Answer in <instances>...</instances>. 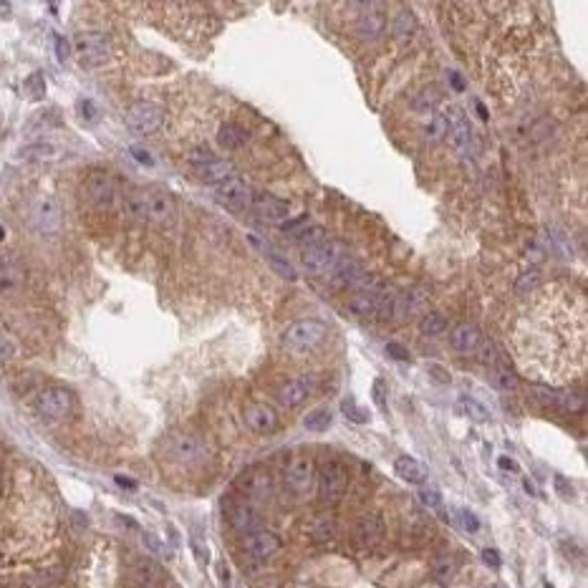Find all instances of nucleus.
<instances>
[{
    "label": "nucleus",
    "instance_id": "nucleus-57",
    "mask_svg": "<svg viewBox=\"0 0 588 588\" xmlns=\"http://www.w3.org/2000/svg\"><path fill=\"white\" fill-rule=\"evenodd\" d=\"M449 81H452V86H455L457 91H465V81L460 78V74H452V76H449Z\"/></svg>",
    "mask_w": 588,
    "mask_h": 588
},
{
    "label": "nucleus",
    "instance_id": "nucleus-28",
    "mask_svg": "<svg viewBox=\"0 0 588 588\" xmlns=\"http://www.w3.org/2000/svg\"><path fill=\"white\" fill-rule=\"evenodd\" d=\"M20 159H53L56 157V146L48 142H36V144L20 146L18 149Z\"/></svg>",
    "mask_w": 588,
    "mask_h": 588
},
{
    "label": "nucleus",
    "instance_id": "nucleus-53",
    "mask_svg": "<svg viewBox=\"0 0 588 588\" xmlns=\"http://www.w3.org/2000/svg\"><path fill=\"white\" fill-rule=\"evenodd\" d=\"M13 354H15V346L8 341V339H3V336H0V361L13 359Z\"/></svg>",
    "mask_w": 588,
    "mask_h": 588
},
{
    "label": "nucleus",
    "instance_id": "nucleus-41",
    "mask_svg": "<svg viewBox=\"0 0 588 588\" xmlns=\"http://www.w3.org/2000/svg\"><path fill=\"white\" fill-rule=\"evenodd\" d=\"M419 500H422L427 507H435V510L442 507V495H439V490H435V487H422V490H419Z\"/></svg>",
    "mask_w": 588,
    "mask_h": 588
},
{
    "label": "nucleus",
    "instance_id": "nucleus-9",
    "mask_svg": "<svg viewBox=\"0 0 588 588\" xmlns=\"http://www.w3.org/2000/svg\"><path fill=\"white\" fill-rule=\"evenodd\" d=\"M212 195H215V200L222 205V207L233 210V212L247 207V205H250V200H253V195H250V187H247V182L242 177H230V179H225V182L215 184Z\"/></svg>",
    "mask_w": 588,
    "mask_h": 588
},
{
    "label": "nucleus",
    "instance_id": "nucleus-35",
    "mask_svg": "<svg viewBox=\"0 0 588 588\" xmlns=\"http://www.w3.org/2000/svg\"><path fill=\"white\" fill-rule=\"evenodd\" d=\"M493 384L498 386V389H502V392H515V389H518V379H515V374H512L510 369H495Z\"/></svg>",
    "mask_w": 588,
    "mask_h": 588
},
{
    "label": "nucleus",
    "instance_id": "nucleus-58",
    "mask_svg": "<svg viewBox=\"0 0 588 588\" xmlns=\"http://www.w3.org/2000/svg\"><path fill=\"white\" fill-rule=\"evenodd\" d=\"M558 490H561L563 495H568V498H573V490H568V487H566V480H563V477H558Z\"/></svg>",
    "mask_w": 588,
    "mask_h": 588
},
{
    "label": "nucleus",
    "instance_id": "nucleus-49",
    "mask_svg": "<svg viewBox=\"0 0 588 588\" xmlns=\"http://www.w3.org/2000/svg\"><path fill=\"white\" fill-rule=\"evenodd\" d=\"M386 354L397 361H409V351L402 343H386Z\"/></svg>",
    "mask_w": 588,
    "mask_h": 588
},
{
    "label": "nucleus",
    "instance_id": "nucleus-55",
    "mask_svg": "<svg viewBox=\"0 0 588 588\" xmlns=\"http://www.w3.org/2000/svg\"><path fill=\"white\" fill-rule=\"evenodd\" d=\"M498 465H500V467H502V470H507V472H515V470H518V465H515V460H510V457H500Z\"/></svg>",
    "mask_w": 588,
    "mask_h": 588
},
{
    "label": "nucleus",
    "instance_id": "nucleus-3",
    "mask_svg": "<svg viewBox=\"0 0 588 588\" xmlns=\"http://www.w3.org/2000/svg\"><path fill=\"white\" fill-rule=\"evenodd\" d=\"M167 455L170 460H175L177 465H184V467H197L207 460V447L200 437L187 435V432H177L167 439Z\"/></svg>",
    "mask_w": 588,
    "mask_h": 588
},
{
    "label": "nucleus",
    "instance_id": "nucleus-11",
    "mask_svg": "<svg viewBox=\"0 0 588 588\" xmlns=\"http://www.w3.org/2000/svg\"><path fill=\"white\" fill-rule=\"evenodd\" d=\"M225 515H228V523L233 525L238 533H255V528L260 525V518L255 507L250 502H242V500H225Z\"/></svg>",
    "mask_w": 588,
    "mask_h": 588
},
{
    "label": "nucleus",
    "instance_id": "nucleus-4",
    "mask_svg": "<svg viewBox=\"0 0 588 588\" xmlns=\"http://www.w3.org/2000/svg\"><path fill=\"white\" fill-rule=\"evenodd\" d=\"M74 48H76V56L83 66L96 69V66L109 64L111 58V48H109V39L99 31H81L76 33L74 39Z\"/></svg>",
    "mask_w": 588,
    "mask_h": 588
},
{
    "label": "nucleus",
    "instance_id": "nucleus-10",
    "mask_svg": "<svg viewBox=\"0 0 588 588\" xmlns=\"http://www.w3.org/2000/svg\"><path fill=\"white\" fill-rule=\"evenodd\" d=\"M316 482V465L308 457H296L291 465L285 467V485L291 487L293 493L303 495L310 490V485Z\"/></svg>",
    "mask_w": 588,
    "mask_h": 588
},
{
    "label": "nucleus",
    "instance_id": "nucleus-44",
    "mask_svg": "<svg viewBox=\"0 0 588 588\" xmlns=\"http://www.w3.org/2000/svg\"><path fill=\"white\" fill-rule=\"evenodd\" d=\"M477 359H480L482 364H487V367H490V364H495V361H498V348H495L490 341H482L480 346H477Z\"/></svg>",
    "mask_w": 588,
    "mask_h": 588
},
{
    "label": "nucleus",
    "instance_id": "nucleus-40",
    "mask_svg": "<svg viewBox=\"0 0 588 588\" xmlns=\"http://www.w3.org/2000/svg\"><path fill=\"white\" fill-rule=\"evenodd\" d=\"M15 280H18V271H15V266L8 258H0V285L6 288V285L15 283Z\"/></svg>",
    "mask_w": 588,
    "mask_h": 588
},
{
    "label": "nucleus",
    "instance_id": "nucleus-56",
    "mask_svg": "<svg viewBox=\"0 0 588 588\" xmlns=\"http://www.w3.org/2000/svg\"><path fill=\"white\" fill-rule=\"evenodd\" d=\"M192 548H195L200 563H207V553H205V548H203V543H200V540H192Z\"/></svg>",
    "mask_w": 588,
    "mask_h": 588
},
{
    "label": "nucleus",
    "instance_id": "nucleus-25",
    "mask_svg": "<svg viewBox=\"0 0 588 588\" xmlns=\"http://www.w3.org/2000/svg\"><path fill=\"white\" fill-rule=\"evenodd\" d=\"M386 28V15L379 11V6H364V13L359 15V33L361 36H379Z\"/></svg>",
    "mask_w": 588,
    "mask_h": 588
},
{
    "label": "nucleus",
    "instance_id": "nucleus-38",
    "mask_svg": "<svg viewBox=\"0 0 588 588\" xmlns=\"http://www.w3.org/2000/svg\"><path fill=\"white\" fill-rule=\"evenodd\" d=\"M414 28H417V23H414V18H411V13H399L397 20H394V33H397L399 39H411V33H414Z\"/></svg>",
    "mask_w": 588,
    "mask_h": 588
},
{
    "label": "nucleus",
    "instance_id": "nucleus-12",
    "mask_svg": "<svg viewBox=\"0 0 588 588\" xmlns=\"http://www.w3.org/2000/svg\"><path fill=\"white\" fill-rule=\"evenodd\" d=\"M86 195L91 197V203L99 205V207H111L116 203V184L114 179L109 177L107 172H94L86 179Z\"/></svg>",
    "mask_w": 588,
    "mask_h": 588
},
{
    "label": "nucleus",
    "instance_id": "nucleus-14",
    "mask_svg": "<svg viewBox=\"0 0 588 588\" xmlns=\"http://www.w3.org/2000/svg\"><path fill=\"white\" fill-rule=\"evenodd\" d=\"M303 268L310 273H326L334 268L336 263V247L334 242H321V245L313 247H303Z\"/></svg>",
    "mask_w": 588,
    "mask_h": 588
},
{
    "label": "nucleus",
    "instance_id": "nucleus-15",
    "mask_svg": "<svg viewBox=\"0 0 588 588\" xmlns=\"http://www.w3.org/2000/svg\"><path fill=\"white\" fill-rule=\"evenodd\" d=\"M245 424L258 435H271L278 430V411L268 404H250L245 411Z\"/></svg>",
    "mask_w": 588,
    "mask_h": 588
},
{
    "label": "nucleus",
    "instance_id": "nucleus-26",
    "mask_svg": "<svg viewBox=\"0 0 588 588\" xmlns=\"http://www.w3.org/2000/svg\"><path fill=\"white\" fill-rule=\"evenodd\" d=\"M240 487L250 495V498H266V495L271 493V477L258 472V470H253V472H247L240 480Z\"/></svg>",
    "mask_w": 588,
    "mask_h": 588
},
{
    "label": "nucleus",
    "instance_id": "nucleus-54",
    "mask_svg": "<svg viewBox=\"0 0 588 588\" xmlns=\"http://www.w3.org/2000/svg\"><path fill=\"white\" fill-rule=\"evenodd\" d=\"M78 111L83 114V119H89V121L96 119V107L91 102H86V99H83V102H78Z\"/></svg>",
    "mask_w": 588,
    "mask_h": 588
},
{
    "label": "nucleus",
    "instance_id": "nucleus-47",
    "mask_svg": "<svg viewBox=\"0 0 588 588\" xmlns=\"http://www.w3.org/2000/svg\"><path fill=\"white\" fill-rule=\"evenodd\" d=\"M374 402H376V406H379L381 411H386V386H384V381L381 379H376L374 381Z\"/></svg>",
    "mask_w": 588,
    "mask_h": 588
},
{
    "label": "nucleus",
    "instance_id": "nucleus-48",
    "mask_svg": "<svg viewBox=\"0 0 588 588\" xmlns=\"http://www.w3.org/2000/svg\"><path fill=\"white\" fill-rule=\"evenodd\" d=\"M26 89L33 94V99H41V96H43V76H41V74H33V76L28 78Z\"/></svg>",
    "mask_w": 588,
    "mask_h": 588
},
{
    "label": "nucleus",
    "instance_id": "nucleus-33",
    "mask_svg": "<svg viewBox=\"0 0 588 588\" xmlns=\"http://www.w3.org/2000/svg\"><path fill=\"white\" fill-rule=\"evenodd\" d=\"M439 102H442V91L437 89V86H427V89L414 99V107H417L419 111H432V107H437Z\"/></svg>",
    "mask_w": 588,
    "mask_h": 588
},
{
    "label": "nucleus",
    "instance_id": "nucleus-13",
    "mask_svg": "<svg viewBox=\"0 0 588 588\" xmlns=\"http://www.w3.org/2000/svg\"><path fill=\"white\" fill-rule=\"evenodd\" d=\"M447 119V137H452L457 152H467L472 144V129H470L467 116L462 114V109H449V114H444Z\"/></svg>",
    "mask_w": 588,
    "mask_h": 588
},
{
    "label": "nucleus",
    "instance_id": "nucleus-42",
    "mask_svg": "<svg viewBox=\"0 0 588 588\" xmlns=\"http://www.w3.org/2000/svg\"><path fill=\"white\" fill-rule=\"evenodd\" d=\"M187 159H190L195 167H205V165H210V162H215V154L210 152L207 146H197V149H192Z\"/></svg>",
    "mask_w": 588,
    "mask_h": 588
},
{
    "label": "nucleus",
    "instance_id": "nucleus-31",
    "mask_svg": "<svg viewBox=\"0 0 588 588\" xmlns=\"http://www.w3.org/2000/svg\"><path fill=\"white\" fill-rule=\"evenodd\" d=\"M444 329H447V318H444L442 313H427V316L422 318V323H419V331H422L424 336H437V334H442Z\"/></svg>",
    "mask_w": 588,
    "mask_h": 588
},
{
    "label": "nucleus",
    "instance_id": "nucleus-7",
    "mask_svg": "<svg viewBox=\"0 0 588 588\" xmlns=\"http://www.w3.org/2000/svg\"><path fill=\"white\" fill-rule=\"evenodd\" d=\"M74 394L64 386H48L36 399V406L46 419H66L74 411Z\"/></svg>",
    "mask_w": 588,
    "mask_h": 588
},
{
    "label": "nucleus",
    "instance_id": "nucleus-6",
    "mask_svg": "<svg viewBox=\"0 0 588 588\" xmlns=\"http://www.w3.org/2000/svg\"><path fill=\"white\" fill-rule=\"evenodd\" d=\"M165 124V111L162 107L152 102H137L127 109V127L132 129L134 134H154L159 127Z\"/></svg>",
    "mask_w": 588,
    "mask_h": 588
},
{
    "label": "nucleus",
    "instance_id": "nucleus-43",
    "mask_svg": "<svg viewBox=\"0 0 588 588\" xmlns=\"http://www.w3.org/2000/svg\"><path fill=\"white\" fill-rule=\"evenodd\" d=\"M334 531H336L334 518H318L316 528H313V535H316L318 540H329V538L334 535Z\"/></svg>",
    "mask_w": 588,
    "mask_h": 588
},
{
    "label": "nucleus",
    "instance_id": "nucleus-29",
    "mask_svg": "<svg viewBox=\"0 0 588 588\" xmlns=\"http://www.w3.org/2000/svg\"><path fill=\"white\" fill-rule=\"evenodd\" d=\"M303 427L310 432H326L331 427V411L329 409H313L310 414H306Z\"/></svg>",
    "mask_w": 588,
    "mask_h": 588
},
{
    "label": "nucleus",
    "instance_id": "nucleus-45",
    "mask_svg": "<svg viewBox=\"0 0 588 588\" xmlns=\"http://www.w3.org/2000/svg\"><path fill=\"white\" fill-rule=\"evenodd\" d=\"M435 573L439 581H449L452 573H455V561L452 558H439V563L435 566Z\"/></svg>",
    "mask_w": 588,
    "mask_h": 588
},
{
    "label": "nucleus",
    "instance_id": "nucleus-18",
    "mask_svg": "<svg viewBox=\"0 0 588 588\" xmlns=\"http://www.w3.org/2000/svg\"><path fill=\"white\" fill-rule=\"evenodd\" d=\"M384 538V520L379 515H364L354 528V540L361 548H371Z\"/></svg>",
    "mask_w": 588,
    "mask_h": 588
},
{
    "label": "nucleus",
    "instance_id": "nucleus-62",
    "mask_svg": "<svg viewBox=\"0 0 588 588\" xmlns=\"http://www.w3.org/2000/svg\"><path fill=\"white\" fill-rule=\"evenodd\" d=\"M487 588H493V586H487Z\"/></svg>",
    "mask_w": 588,
    "mask_h": 588
},
{
    "label": "nucleus",
    "instance_id": "nucleus-51",
    "mask_svg": "<svg viewBox=\"0 0 588 588\" xmlns=\"http://www.w3.org/2000/svg\"><path fill=\"white\" fill-rule=\"evenodd\" d=\"M129 154H132V157L137 159L139 165H146V167H152V165H154L152 154L146 152V149H142V146H132V149H129Z\"/></svg>",
    "mask_w": 588,
    "mask_h": 588
},
{
    "label": "nucleus",
    "instance_id": "nucleus-19",
    "mask_svg": "<svg viewBox=\"0 0 588 588\" xmlns=\"http://www.w3.org/2000/svg\"><path fill=\"white\" fill-rule=\"evenodd\" d=\"M480 343H482V334L472 323H460V326L452 329V336H449V346L455 348V351H460V354H474Z\"/></svg>",
    "mask_w": 588,
    "mask_h": 588
},
{
    "label": "nucleus",
    "instance_id": "nucleus-59",
    "mask_svg": "<svg viewBox=\"0 0 588 588\" xmlns=\"http://www.w3.org/2000/svg\"><path fill=\"white\" fill-rule=\"evenodd\" d=\"M116 482H119L121 487H129V490H134V487H137V482L129 480V477H116Z\"/></svg>",
    "mask_w": 588,
    "mask_h": 588
},
{
    "label": "nucleus",
    "instance_id": "nucleus-23",
    "mask_svg": "<svg viewBox=\"0 0 588 588\" xmlns=\"http://www.w3.org/2000/svg\"><path fill=\"white\" fill-rule=\"evenodd\" d=\"M394 470H397V474L402 477V480L411 482V485H422V482L427 480V467H424L419 460H414V457H409V455L399 457V460L394 462Z\"/></svg>",
    "mask_w": 588,
    "mask_h": 588
},
{
    "label": "nucleus",
    "instance_id": "nucleus-8",
    "mask_svg": "<svg viewBox=\"0 0 588 588\" xmlns=\"http://www.w3.org/2000/svg\"><path fill=\"white\" fill-rule=\"evenodd\" d=\"M31 225L43 235H53V233L61 230V207H58V203L53 200V197L41 195V197L33 200Z\"/></svg>",
    "mask_w": 588,
    "mask_h": 588
},
{
    "label": "nucleus",
    "instance_id": "nucleus-39",
    "mask_svg": "<svg viewBox=\"0 0 588 588\" xmlns=\"http://www.w3.org/2000/svg\"><path fill=\"white\" fill-rule=\"evenodd\" d=\"M268 263H271V268L275 273H278L280 278H285V280H296L298 278V273H296V268L288 263V260H283L280 255H271L268 258Z\"/></svg>",
    "mask_w": 588,
    "mask_h": 588
},
{
    "label": "nucleus",
    "instance_id": "nucleus-16",
    "mask_svg": "<svg viewBox=\"0 0 588 588\" xmlns=\"http://www.w3.org/2000/svg\"><path fill=\"white\" fill-rule=\"evenodd\" d=\"M245 550L258 561H266V558L275 556L280 550V538L275 533L268 531H255L245 538Z\"/></svg>",
    "mask_w": 588,
    "mask_h": 588
},
{
    "label": "nucleus",
    "instance_id": "nucleus-30",
    "mask_svg": "<svg viewBox=\"0 0 588 588\" xmlns=\"http://www.w3.org/2000/svg\"><path fill=\"white\" fill-rule=\"evenodd\" d=\"M296 240L301 242L303 247L321 245V242H326V230H323L321 225H310V228H306V230H301V233H296Z\"/></svg>",
    "mask_w": 588,
    "mask_h": 588
},
{
    "label": "nucleus",
    "instance_id": "nucleus-37",
    "mask_svg": "<svg viewBox=\"0 0 588 588\" xmlns=\"http://www.w3.org/2000/svg\"><path fill=\"white\" fill-rule=\"evenodd\" d=\"M341 411H343V417L351 419L354 424H367V422H369V414H367L364 409H361L359 404H356L354 399H343Z\"/></svg>",
    "mask_w": 588,
    "mask_h": 588
},
{
    "label": "nucleus",
    "instance_id": "nucleus-60",
    "mask_svg": "<svg viewBox=\"0 0 588 588\" xmlns=\"http://www.w3.org/2000/svg\"><path fill=\"white\" fill-rule=\"evenodd\" d=\"M477 111H480V116H482V119H487V109L482 107V104H477Z\"/></svg>",
    "mask_w": 588,
    "mask_h": 588
},
{
    "label": "nucleus",
    "instance_id": "nucleus-24",
    "mask_svg": "<svg viewBox=\"0 0 588 588\" xmlns=\"http://www.w3.org/2000/svg\"><path fill=\"white\" fill-rule=\"evenodd\" d=\"M197 170V177L203 179V182H210V184H220L225 182V179L233 177V162H228V159H215V162H210V165L205 167H195Z\"/></svg>",
    "mask_w": 588,
    "mask_h": 588
},
{
    "label": "nucleus",
    "instance_id": "nucleus-5",
    "mask_svg": "<svg viewBox=\"0 0 588 588\" xmlns=\"http://www.w3.org/2000/svg\"><path fill=\"white\" fill-rule=\"evenodd\" d=\"M316 480H318V495H321V500L326 505H336L343 498V493H346L348 477H346V470L339 462L321 465V470L316 472Z\"/></svg>",
    "mask_w": 588,
    "mask_h": 588
},
{
    "label": "nucleus",
    "instance_id": "nucleus-50",
    "mask_svg": "<svg viewBox=\"0 0 588 588\" xmlns=\"http://www.w3.org/2000/svg\"><path fill=\"white\" fill-rule=\"evenodd\" d=\"M56 56H58V61L64 64V61H69V56H71V46H69V41L64 39V36H56Z\"/></svg>",
    "mask_w": 588,
    "mask_h": 588
},
{
    "label": "nucleus",
    "instance_id": "nucleus-1",
    "mask_svg": "<svg viewBox=\"0 0 588 588\" xmlns=\"http://www.w3.org/2000/svg\"><path fill=\"white\" fill-rule=\"evenodd\" d=\"M124 210L132 220H146L157 228H172L177 222V203L167 192H132L124 200Z\"/></svg>",
    "mask_w": 588,
    "mask_h": 588
},
{
    "label": "nucleus",
    "instance_id": "nucleus-61",
    "mask_svg": "<svg viewBox=\"0 0 588 588\" xmlns=\"http://www.w3.org/2000/svg\"><path fill=\"white\" fill-rule=\"evenodd\" d=\"M3 238H6V228L0 225V242H3Z\"/></svg>",
    "mask_w": 588,
    "mask_h": 588
},
{
    "label": "nucleus",
    "instance_id": "nucleus-46",
    "mask_svg": "<svg viewBox=\"0 0 588 588\" xmlns=\"http://www.w3.org/2000/svg\"><path fill=\"white\" fill-rule=\"evenodd\" d=\"M540 283V273L538 271H531V273H525L523 278L515 283V288H518L520 293H525V291H531V288H535V285Z\"/></svg>",
    "mask_w": 588,
    "mask_h": 588
},
{
    "label": "nucleus",
    "instance_id": "nucleus-17",
    "mask_svg": "<svg viewBox=\"0 0 588 588\" xmlns=\"http://www.w3.org/2000/svg\"><path fill=\"white\" fill-rule=\"evenodd\" d=\"M313 392V379L310 376H301V379L285 381L278 389V402L283 406H301Z\"/></svg>",
    "mask_w": 588,
    "mask_h": 588
},
{
    "label": "nucleus",
    "instance_id": "nucleus-22",
    "mask_svg": "<svg viewBox=\"0 0 588 588\" xmlns=\"http://www.w3.org/2000/svg\"><path fill=\"white\" fill-rule=\"evenodd\" d=\"M427 308V291L424 288H411L409 293H404L402 298H397V306H394V318H404V316H417Z\"/></svg>",
    "mask_w": 588,
    "mask_h": 588
},
{
    "label": "nucleus",
    "instance_id": "nucleus-36",
    "mask_svg": "<svg viewBox=\"0 0 588 588\" xmlns=\"http://www.w3.org/2000/svg\"><path fill=\"white\" fill-rule=\"evenodd\" d=\"M444 137H447V119H444V114H435L427 124V139L442 142Z\"/></svg>",
    "mask_w": 588,
    "mask_h": 588
},
{
    "label": "nucleus",
    "instance_id": "nucleus-2",
    "mask_svg": "<svg viewBox=\"0 0 588 588\" xmlns=\"http://www.w3.org/2000/svg\"><path fill=\"white\" fill-rule=\"evenodd\" d=\"M326 339H329V326L316 318H306V321L291 323L283 331V348L291 354H310Z\"/></svg>",
    "mask_w": 588,
    "mask_h": 588
},
{
    "label": "nucleus",
    "instance_id": "nucleus-27",
    "mask_svg": "<svg viewBox=\"0 0 588 588\" xmlns=\"http://www.w3.org/2000/svg\"><path fill=\"white\" fill-rule=\"evenodd\" d=\"M217 142L225 149H238L247 142V132L240 124H222L220 132H217Z\"/></svg>",
    "mask_w": 588,
    "mask_h": 588
},
{
    "label": "nucleus",
    "instance_id": "nucleus-20",
    "mask_svg": "<svg viewBox=\"0 0 588 588\" xmlns=\"http://www.w3.org/2000/svg\"><path fill=\"white\" fill-rule=\"evenodd\" d=\"M250 207L268 222H280L285 215H288V205L273 195H255L253 200H250Z\"/></svg>",
    "mask_w": 588,
    "mask_h": 588
},
{
    "label": "nucleus",
    "instance_id": "nucleus-21",
    "mask_svg": "<svg viewBox=\"0 0 588 588\" xmlns=\"http://www.w3.org/2000/svg\"><path fill=\"white\" fill-rule=\"evenodd\" d=\"M381 291H384V285H381L379 291H361V293H356V296L351 298V303H348V310H351L354 316H361V318L379 316Z\"/></svg>",
    "mask_w": 588,
    "mask_h": 588
},
{
    "label": "nucleus",
    "instance_id": "nucleus-32",
    "mask_svg": "<svg viewBox=\"0 0 588 588\" xmlns=\"http://www.w3.org/2000/svg\"><path fill=\"white\" fill-rule=\"evenodd\" d=\"M452 520H455L465 533L480 531V520H477V515H472V512L465 510V507H455V510H452Z\"/></svg>",
    "mask_w": 588,
    "mask_h": 588
},
{
    "label": "nucleus",
    "instance_id": "nucleus-52",
    "mask_svg": "<svg viewBox=\"0 0 588 588\" xmlns=\"http://www.w3.org/2000/svg\"><path fill=\"white\" fill-rule=\"evenodd\" d=\"M482 561H485V566H490V568H500L502 566V561H500V553L493 548H485L482 550Z\"/></svg>",
    "mask_w": 588,
    "mask_h": 588
},
{
    "label": "nucleus",
    "instance_id": "nucleus-34",
    "mask_svg": "<svg viewBox=\"0 0 588 588\" xmlns=\"http://www.w3.org/2000/svg\"><path fill=\"white\" fill-rule=\"evenodd\" d=\"M460 409L467 414V417H472V419H477V422H487L490 419V414H487V409L485 406L477 402V399H472V397H460Z\"/></svg>",
    "mask_w": 588,
    "mask_h": 588
}]
</instances>
